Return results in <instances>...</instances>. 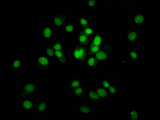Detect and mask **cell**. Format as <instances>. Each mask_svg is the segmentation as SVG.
I'll return each mask as SVG.
<instances>
[{
    "mask_svg": "<svg viewBox=\"0 0 160 120\" xmlns=\"http://www.w3.org/2000/svg\"><path fill=\"white\" fill-rule=\"evenodd\" d=\"M91 39L90 43L88 47V56H94L100 51L104 43L105 38L99 32V29H95Z\"/></svg>",
    "mask_w": 160,
    "mask_h": 120,
    "instance_id": "1",
    "label": "cell"
},
{
    "mask_svg": "<svg viewBox=\"0 0 160 120\" xmlns=\"http://www.w3.org/2000/svg\"><path fill=\"white\" fill-rule=\"evenodd\" d=\"M113 54V46L110 38H105L104 43L97 53L94 56L101 63L104 64L111 59Z\"/></svg>",
    "mask_w": 160,
    "mask_h": 120,
    "instance_id": "2",
    "label": "cell"
},
{
    "mask_svg": "<svg viewBox=\"0 0 160 120\" xmlns=\"http://www.w3.org/2000/svg\"><path fill=\"white\" fill-rule=\"evenodd\" d=\"M72 58L76 61L85 64L88 57V47L78 44H74L71 48Z\"/></svg>",
    "mask_w": 160,
    "mask_h": 120,
    "instance_id": "3",
    "label": "cell"
},
{
    "mask_svg": "<svg viewBox=\"0 0 160 120\" xmlns=\"http://www.w3.org/2000/svg\"><path fill=\"white\" fill-rule=\"evenodd\" d=\"M126 39L127 42L134 45L140 39L144 37L142 29L138 26H132L125 32Z\"/></svg>",
    "mask_w": 160,
    "mask_h": 120,
    "instance_id": "4",
    "label": "cell"
},
{
    "mask_svg": "<svg viewBox=\"0 0 160 120\" xmlns=\"http://www.w3.org/2000/svg\"><path fill=\"white\" fill-rule=\"evenodd\" d=\"M35 69L40 72L48 70L52 66V60L46 55L36 56L33 61Z\"/></svg>",
    "mask_w": 160,
    "mask_h": 120,
    "instance_id": "5",
    "label": "cell"
},
{
    "mask_svg": "<svg viewBox=\"0 0 160 120\" xmlns=\"http://www.w3.org/2000/svg\"><path fill=\"white\" fill-rule=\"evenodd\" d=\"M48 111V104L46 99L38 96L33 100V106L32 113L36 115H43Z\"/></svg>",
    "mask_w": 160,
    "mask_h": 120,
    "instance_id": "6",
    "label": "cell"
},
{
    "mask_svg": "<svg viewBox=\"0 0 160 120\" xmlns=\"http://www.w3.org/2000/svg\"><path fill=\"white\" fill-rule=\"evenodd\" d=\"M36 86V84L33 82L22 84L19 90V97L22 99H27L35 95L37 91Z\"/></svg>",
    "mask_w": 160,
    "mask_h": 120,
    "instance_id": "7",
    "label": "cell"
},
{
    "mask_svg": "<svg viewBox=\"0 0 160 120\" xmlns=\"http://www.w3.org/2000/svg\"><path fill=\"white\" fill-rule=\"evenodd\" d=\"M68 21V14L67 13L57 12L52 17V25L56 29H63Z\"/></svg>",
    "mask_w": 160,
    "mask_h": 120,
    "instance_id": "8",
    "label": "cell"
},
{
    "mask_svg": "<svg viewBox=\"0 0 160 120\" xmlns=\"http://www.w3.org/2000/svg\"><path fill=\"white\" fill-rule=\"evenodd\" d=\"M131 20L136 26H144L146 21L145 13L141 10H134L132 11Z\"/></svg>",
    "mask_w": 160,
    "mask_h": 120,
    "instance_id": "9",
    "label": "cell"
},
{
    "mask_svg": "<svg viewBox=\"0 0 160 120\" xmlns=\"http://www.w3.org/2000/svg\"><path fill=\"white\" fill-rule=\"evenodd\" d=\"M56 29L52 25H45L42 29V36L45 41H50L57 36Z\"/></svg>",
    "mask_w": 160,
    "mask_h": 120,
    "instance_id": "10",
    "label": "cell"
},
{
    "mask_svg": "<svg viewBox=\"0 0 160 120\" xmlns=\"http://www.w3.org/2000/svg\"><path fill=\"white\" fill-rule=\"evenodd\" d=\"M77 111L81 115L89 116L93 113V110L92 107L87 104L84 100H81L78 106Z\"/></svg>",
    "mask_w": 160,
    "mask_h": 120,
    "instance_id": "11",
    "label": "cell"
},
{
    "mask_svg": "<svg viewBox=\"0 0 160 120\" xmlns=\"http://www.w3.org/2000/svg\"><path fill=\"white\" fill-rule=\"evenodd\" d=\"M126 50L129 58L135 62H140L138 55V48L137 46L133 47H126Z\"/></svg>",
    "mask_w": 160,
    "mask_h": 120,
    "instance_id": "12",
    "label": "cell"
},
{
    "mask_svg": "<svg viewBox=\"0 0 160 120\" xmlns=\"http://www.w3.org/2000/svg\"><path fill=\"white\" fill-rule=\"evenodd\" d=\"M78 24L74 21V19H71L67 21L63 29L64 33H71L75 32L78 29Z\"/></svg>",
    "mask_w": 160,
    "mask_h": 120,
    "instance_id": "13",
    "label": "cell"
},
{
    "mask_svg": "<svg viewBox=\"0 0 160 120\" xmlns=\"http://www.w3.org/2000/svg\"><path fill=\"white\" fill-rule=\"evenodd\" d=\"M95 90L98 95L102 99H110L113 98V96L109 93L108 89L99 86L95 88Z\"/></svg>",
    "mask_w": 160,
    "mask_h": 120,
    "instance_id": "14",
    "label": "cell"
},
{
    "mask_svg": "<svg viewBox=\"0 0 160 120\" xmlns=\"http://www.w3.org/2000/svg\"><path fill=\"white\" fill-rule=\"evenodd\" d=\"M85 86L83 83L79 87L69 90V94L72 97L78 99L83 97L85 90Z\"/></svg>",
    "mask_w": 160,
    "mask_h": 120,
    "instance_id": "15",
    "label": "cell"
},
{
    "mask_svg": "<svg viewBox=\"0 0 160 120\" xmlns=\"http://www.w3.org/2000/svg\"><path fill=\"white\" fill-rule=\"evenodd\" d=\"M87 98L91 102L96 104H100L102 101V99L98 95L95 89H90L86 92Z\"/></svg>",
    "mask_w": 160,
    "mask_h": 120,
    "instance_id": "16",
    "label": "cell"
},
{
    "mask_svg": "<svg viewBox=\"0 0 160 120\" xmlns=\"http://www.w3.org/2000/svg\"><path fill=\"white\" fill-rule=\"evenodd\" d=\"M91 37L86 35L80 30L77 33L76 40L77 44L88 46L90 44Z\"/></svg>",
    "mask_w": 160,
    "mask_h": 120,
    "instance_id": "17",
    "label": "cell"
},
{
    "mask_svg": "<svg viewBox=\"0 0 160 120\" xmlns=\"http://www.w3.org/2000/svg\"><path fill=\"white\" fill-rule=\"evenodd\" d=\"M54 58L58 64H68V58L65 52L54 51Z\"/></svg>",
    "mask_w": 160,
    "mask_h": 120,
    "instance_id": "18",
    "label": "cell"
},
{
    "mask_svg": "<svg viewBox=\"0 0 160 120\" xmlns=\"http://www.w3.org/2000/svg\"><path fill=\"white\" fill-rule=\"evenodd\" d=\"M101 62L94 56H91L87 57L85 64L88 68H95L99 67L100 66Z\"/></svg>",
    "mask_w": 160,
    "mask_h": 120,
    "instance_id": "19",
    "label": "cell"
},
{
    "mask_svg": "<svg viewBox=\"0 0 160 120\" xmlns=\"http://www.w3.org/2000/svg\"><path fill=\"white\" fill-rule=\"evenodd\" d=\"M10 67L14 71L19 70L23 67V61L21 58H13L9 61Z\"/></svg>",
    "mask_w": 160,
    "mask_h": 120,
    "instance_id": "20",
    "label": "cell"
},
{
    "mask_svg": "<svg viewBox=\"0 0 160 120\" xmlns=\"http://www.w3.org/2000/svg\"><path fill=\"white\" fill-rule=\"evenodd\" d=\"M21 105L22 109L28 112H32L33 108V100L28 98L22 99Z\"/></svg>",
    "mask_w": 160,
    "mask_h": 120,
    "instance_id": "21",
    "label": "cell"
},
{
    "mask_svg": "<svg viewBox=\"0 0 160 120\" xmlns=\"http://www.w3.org/2000/svg\"><path fill=\"white\" fill-rule=\"evenodd\" d=\"M43 51L45 55L52 58L54 57V50L53 49L52 42H50L43 45Z\"/></svg>",
    "mask_w": 160,
    "mask_h": 120,
    "instance_id": "22",
    "label": "cell"
},
{
    "mask_svg": "<svg viewBox=\"0 0 160 120\" xmlns=\"http://www.w3.org/2000/svg\"><path fill=\"white\" fill-rule=\"evenodd\" d=\"M82 82L81 79L77 77H72L70 79L69 82L68 83V89L75 88L79 87L82 85Z\"/></svg>",
    "mask_w": 160,
    "mask_h": 120,
    "instance_id": "23",
    "label": "cell"
},
{
    "mask_svg": "<svg viewBox=\"0 0 160 120\" xmlns=\"http://www.w3.org/2000/svg\"><path fill=\"white\" fill-rule=\"evenodd\" d=\"M109 91L112 95L118 96L121 95L122 93V88L119 86L116 85V84L113 83L108 89Z\"/></svg>",
    "mask_w": 160,
    "mask_h": 120,
    "instance_id": "24",
    "label": "cell"
},
{
    "mask_svg": "<svg viewBox=\"0 0 160 120\" xmlns=\"http://www.w3.org/2000/svg\"><path fill=\"white\" fill-rule=\"evenodd\" d=\"M78 24L81 29L85 28L90 26V20L86 16H78Z\"/></svg>",
    "mask_w": 160,
    "mask_h": 120,
    "instance_id": "25",
    "label": "cell"
},
{
    "mask_svg": "<svg viewBox=\"0 0 160 120\" xmlns=\"http://www.w3.org/2000/svg\"><path fill=\"white\" fill-rule=\"evenodd\" d=\"M113 83H114V82L113 77H106L101 80L100 86L108 89Z\"/></svg>",
    "mask_w": 160,
    "mask_h": 120,
    "instance_id": "26",
    "label": "cell"
},
{
    "mask_svg": "<svg viewBox=\"0 0 160 120\" xmlns=\"http://www.w3.org/2000/svg\"><path fill=\"white\" fill-rule=\"evenodd\" d=\"M129 119L139 120L140 114L138 109H130L128 111Z\"/></svg>",
    "mask_w": 160,
    "mask_h": 120,
    "instance_id": "27",
    "label": "cell"
},
{
    "mask_svg": "<svg viewBox=\"0 0 160 120\" xmlns=\"http://www.w3.org/2000/svg\"><path fill=\"white\" fill-rule=\"evenodd\" d=\"M52 45L54 51H62L65 52V47L60 41H52Z\"/></svg>",
    "mask_w": 160,
    "mask_h": 120,
    "instance_id": "28",
    "label": "cell"
},
{
    "mask_svg": "<svg viewBox=\"0 0 160 120\" xmlns=\"http://www.w3.org/2000/svg\"><path fill=\"white\" fill-rule=\"evenodd\" d=\"M80 30L84 33V34L86 35L91 37L93 35L95 29L94 28L93 26H88V27H85V28L81 29H80Z\"/></svg>",
    "mask_w": 160,
    "mask_h": 120,
    "instance_id": "29",
    "label": "cell"
},
{
    "mask_svg": "<svg viewBox=\"0 0 160 120\" xmlns=\"http://www.w3.org/2000/svg\"><path fill=\"white\" fill-rule=\"evenodd\" d=\"M98 5V1L96 0H88L87 2V7H94Z\"/></svg>",
    "mask_w": 160,
    "mask_h": 120,
    "instance_id": "30",
    "label": "cell"
},
{
    "mask_svg": "<svg viewBox=\"0 0 160 120\" xmlns=\"http://www.w3.org/2000/svg\"><path fill=\"white\" fill-rule=\"evenodd\" d=\"M135 1H125V3L126 4H129L134 3Z\"/></svg>",
    "mask_w": 160,
    "mask_h": 120,
    "instance_id": "31",
    "label": "cell"
},
{
    "mask_svg": "<svg viewBox=\"0 0 160 120\" xmlns=\"http://www.w3.org/2000/svg\"><path fill=\"white\" fill-rule=\"evenodd\" d=\"M103 1V2H107V3H112V2H113V1H107V0H106V1Z\"/></svg>",
    "mask_w": 160,
    "mask_h": 120,
    "instance_id": "32",
    "label": "cell"
}]
</instances>
